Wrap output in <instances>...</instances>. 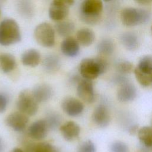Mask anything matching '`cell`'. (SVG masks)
Wrapping results in <instances>:
<instances>
[{"mask_svg": "<svg viewBox=\"0 0 152 152\" xmlns=\"http://www.w3.org/2000/svg\"><path fill=\"white\" fill-rule=\"evenodd\" d=\"M16 66L15 57L8 53H4L0 56V68L4 73L12 71Z\"/></svg>", "mask_w": 152, "mask_h": 152, "instance_id": "22", "label": "cell"}, {"mask_svg": "<svg viewBox=\"0 0 152 152\" xmlns=\"http://www.w3.org/2000/svg\"><path fill=\"white\" fill-rule=\"evenodd\" d=\"M78 152H96V147L91 141L87 140L80 145Z\"/></svg>", "mask_w": 152, "mask_h": 152, "instance_id": "30", "label": "cell"}, {"mask_svg": "<svg viewBox=\"0 0 152 152\" xmlns=\"http://www.w3.org/2000/svg\"><path fill=\"white\" fill-rule=\"evenodd\" d=\"M74 3L73 0H54L49 8V16L54 21H62L68 14L69 7Z\"/></svg>", "mask_w": 152, "mask_h": 152, "instance_id": "7", "label": "cell"}, {"mask_svg": "<svg viewBox=\"0 0 152 152\" xmlns=\"http://www.w3.org/2000/svg\"><path fill=\"white\" fill-rule=\"evenodd\" d=\"M151 15V12L148 10L128 7L122 10L121 19L125 26L132 27L147 23Z\"/></svg>", "mask_w": 152, "mask_h": 152, "instance_id": "4", "label": "cell"}, {"mask_svg": "<svg viewBox=\"0 0 152 152\" xmlns=\"http://www.w3.org/2000/svg\"><path fill=\"white\" fill-rule=\"evenodd\" d=\"M107 63L102 58L83 59L80 64V72L84 79L92 80L103 74L107 69Z\"/></svg>", "mask_w": 152, "mask_h": 152, "instance_id": "1", "label": "cell"}, {"mask_svg": "<svg viewBox=\"0 0 152 152\" xmlns=\"http://www.w3.org/2000/svg\"><path fill=\"white\" fill-rule=\"evenodd\" d=\"M137 3L140 4H142V5H148L149 4H150L151 2V1H137Z\"/></svg>", "mask_w": 152, "mask_h": 152, "instance_id": "34", "label": "cell"}, {"mask_svg": "<svg viewBox=\"0 0 152 152\" xmlns=\"http://www.w3.org/2000/svg\"><path fill=\"white\" fill-rule=\"evenodd\" d=\"M134 72L137 80L142 86L147 87L152 84V75L142 72L136 67L134 69Z\"/></svg>", "mask_w": 152, "mask_h": 152, "instance_id": "26", "label": "cell"}, {"mask_svg": "<svg viewBox=\"0 0 152 152\" xmlns=\"http://www.w3.org/2000/svg\"><path fill=\"white\" fill-rule=\"evenodd\" d=\"M111 152H128L127 145L122 141H116L110 146Z\"/></svg>", "mask_w": 152, "mask_h": 152, "instance_id": "31", "label": "cell"}, {"mask_svg": "<svg viewBox=\"0 0 152 152\" xmlns=\"http://www.w3.org/2000/svg\"><path fill=\"white\" fill-rule=\"evenodd\" d=\"M63 137L67 141H72L77 138L80 133V126L74 121H68L60 126Z\"/></svg>", "mask_w": 152, "mask_h": 152, "instance_id": "15", "label": "cell"}, {"mask_svg": "<svg viewBox=\"0 0 152 152\" xmlns=\"http://www.w3.org/2000/svg\"><path fill=\"white\" fill-rule=\"evenodd\" d=\"M21 32L17 23L12 18H5L0 23V45L9 46L21 40Z\"/></svg>", "mask_w": 152, "mask_h": 152, "instance_id": "2", "label": "cell"}, {"mask_svg": "<svg viewBox=\"0 0 152 152\" xmlns=\"http://www.w3.org/2000/svg\"><path fill=\"white\" fill-rule=\"evenodd\" d=\"M95 39V34L93 30L88 28H82L77 33L78 42L84 46L91 45Z\"/></svg>", "mask_w": 152, "mask_h": 152, "instance_id": "20", "label": "cell"}, {"mask_svg": "<svg viewBox=\"0 0 152 152\" xmlns=\"http://www.w3.org/2000/svg\"><path fill=\"white\" fill-rule=\"evenodd\" d=\"M23 64L30 67L37 66L40 61V54L39 52L34 49H30L26 50L21 58Z\"/></svg>", "mask_w": 152, "mask_h": 152, "instance_id": "17", "label": "cell"}, {"mask_svg": "<svg viewBox=\"0 0 152 152\" xmlns=\"http://www.w3.org/2000/svg\"><path fill=\"white\" fill-rule=\"evenodd\" d=\"M116 68L118 71L122 75L131 73L134 69L132 64L128 61H122L118 62Z\"/></svg>", "mask_w": 152, "mask_h": 152, "instance_id": "28", "label": "cell"}, {"mask_svg": "<svg viewBox=\"0 0 152 152\" xmlns=\"http://www.w3.org/2000/svg\"><path fill=\"white\" fill-rule=\"evenodd\" d=\"M28 122V116L20 112L11 113L5 119L6 125L17 132L23 131Z\"/></svg>", "mask_w": 152, "mask_h": 152, "instance_id": "9", "label": "cell"}, {"mask_svg": "<svg viewBox=\"0 0 152 152\" xmlns=\"http://www.w3.org/2000/svg\"><path fill=\"white\" fill-rule=\"evenodd\" d=\"M49 129H56L60 125L61 122V116L55 112H50L45 119Z\"/></svg>", "mask_w": 152, "mask_h": 152, "instance_id": "27", "label": "cell"}, {"mask_svg": "<svg viewBox=\"0 0 152 152\" xmlns=\"http://www.w3.org/2000/svg\"><path fill=\"white\" fill-rule=\"evenodd\" d=\"M120 40L123 46L129 50H135L139 46L138 36L132 32H125L120 36Z\"/></svg>", "mask_w": 152, "mask_h": 152, "instance_id": "19", "label": "cell"}, {"mask_svg": "<svg viewBox=\"0 0 152 152\" xmlns=\"http://www.w3.org/2000/svg\"></svg>", "mask_w": 152, "mask_h": 152, "instance_id": "39", "label": "cell"}, {"mask_svg": "<svg viewBox=\"0 0 152 152\" xmlns=\"http://www.w3.org/2000/svg\"><path fill=\"white\" fill-rule=\"evenodd\" d=\"M61 50L65 56L75 57L79 53V43L77 39L72 37H68L62 42Z\"/></svg>", "mask_w": 152, "mask_h": 152, "instance_id": "16", "label": "cell"}, {"mask_svg": "<svg viewBox=\"0 0 152 152\" xmlns=\"http://www.w3.org/2000/svg\"><path fill=\"white\" fill-rule=\"evenodd\" d=\"M138 138L147 151H152V126H143L138 131Z\"/></svg>", "mask_w": 152, "mask_h": 152, "instance_id": "18", "label": "cell"}, {"mask_svg": "<svg viewBox=\"0 0 152 152\" xmlns=\"http://www.w3.org/2000/svg\"><path fill=\"white\" fill-rule=\"evenodd\" d=\"M92 119L97 126L100 128L106 127L110 121V116L107 106L104 104L96 106L92 114Z\"/></svg>", "mask_w": 152, "mask_h": 152, "instance_id": "12", "label": "cell"}, {"mask_svg": "<svg viewBox=\"0 0 152 152\" xmlns=\"http://www.w3.org/2000/svg\"><path fill=\"white\" fill-rule=\"evenodd\" d=\"M31 93L37 103H43L51 98L53 89L47 84H40L34 87Z\"/></svg>", "mask_w": 152, "mask_h": 152, "instance_id": "14", "label": "cell"}, {"mask_svg": "<svg viewBox=\"0 0 152 152\" xmlns=\"http://www.w3.org/2000/svg\"><path fill=\"white\" fill-rule=\"evenodd\" d=\"M7 104L8 99L7 97L4 94L0 93V113H3L5 111Z\"/></svg>", "mask_w": 152, "mask_h": 152, "instance_id": "33", "label": "cell"}, {"mask_svg": "<svg viewBox=\"0 0 152 152\" xmlns=\"http://www.w3.org/2000/svg\"><path fill=\"white\" fill-rule=\"evenodd\" d=\"M103 5L100 0H85L80 8V19L88 24H94L100 19Z\"/></svg>", "mask_w": 152, "mask_h": 152, "instance_id": "3", "label": "cell"}, {"mask_svg": "<svg viewBox=\"0 0 152 152\" xmlns=\"http://www.w3.org/2000/svg\"><path fill=\"white\" fill-rule=\"evenodd\" d=\"M11 152H24L20 148H14Z\"/></svg>", "mask_w": 152, "mask_h": 152, "instance_id": "36", "label": "cell"}, {"mask_svg": "<svg viewBox=\"0 0 152 152\" xmlns=\"http://www.w3.org/2000/svg\"><path fill=\"white\" fill-rule=\"evenodd\" d=\"M151 33H152V26H151Z\"/></svg>", "mask_w": 152, "mask_h": 152, "instance_id": "37", "label": "cell"}, {"mask_svg": "<svg viewBox=\"0 0 152 152\" xmlns=\"http://www.w3.org/2000/svg\"><path fill=\"white\" fill-rule=\"evenodd\" d=\"M34 35L37 42L41 46L50 48L55 44L53 28L48 23H42L34 29Z\"/></svg>", "mask_w": 152, "mask_h": 152, "instance_id": "6", "label": "cell"}, {"mask_svg": "<svg viewBox=\"0 0 152 152\" xmlns=\"http://www.w3.org/2000/svg\"><path fill=\"white\" fill-rule=\"evenodd\" d=\"M97 49L100 53L104 55H109L114 50V44L111 39H104L99 42Z\"/></svg>", "mask_w": 152, "mask_h": 152, "instance_id": "24", "label": "cell"}, {"mask_svg": "<svg viewBox=\"0 0 152 152\" xmlns=\"http://www.w3.org/2000/svg\"><path fill=\"white\" fill-rule=\"evenodd\" d=\"M113 82L115 84H118V85L121 86H122V85H123V84L129 82V81H128V78L125 76H124L122 74H120L119 75H116L114 77Z\"/></svg>", "mask_w": 152, "mask_h": 152, "instance_id": "32", "label": "cell"}, {"mask_svg": "<svg viewBox=\"0 0 152 152\" xmlns=\"http://www.w3.org/2000/svg\"><path fill=\"white\" fill-rule=\"evenodd\" d=\"M137 89L130 82L120 86L117 92V99L121 102H129L137 96Z\"/></svg>", "mask_w": 152, "mask_h": 152, "instance_id": "13", "label": "cell"}, {"mask_svg": "<svg viewBox=\"0 0 152 152\" xmlns=\"http://www.w3.org/2000/svg\"><path fill=\"white\" fill-rule=\"evenodd\" d=\"M61 107L64 112L70 116H77L81 114L84 110L83 103L72 97L64 98L62 102Z\"/></svg>", "mask_w": 152, "mask_h": 152, "instance_id": "10", "label": "cell"}, {"mask_svg": "<svg viewBox=\"0 0 152 152\" xmlns=\"http://www.w3.org/2000/svg\"><path fill=\"white\" fill-rule=\"evenodd\" d=\"M43 66L46 72L53 73L58 71L61 66L60 59L55 55H48L43 59Z\"/></svg>", "mask_w": 152, "mask_h": 152, "instance_id": "21", "label": "cell"}, {"mask_svg": "<svg viewBox=\"0 0 152 152\" xmlns=\"http://www.w3.org/2000/svg\"><path fill=\"white\" fill-rule=\"evenodd\" d=\"M17 107L19 112L27 116H33L38 110V103L31 92L27 90L20 91L18 94Z\"/></svg>", "mask_w": 152, "mask_h": 152, "instance_id": "5", "label": "cell"}, {"mask_svg": "<svg viewBox=\"0 0 152 152\" xmlns=\"http://www.w3.org/2000/svg\"><path fill=\"white\" fill-rule=\"evenodd\" d=\"M49 130L45 119H39L30 125L27 129V134L32 139L40 140L46 137Z\"/></svg>", "mask_w": 152, "mask_h": 152, "instance_id": "11", "label": "cell"}, {"mask_svg": "<svg viewBox=\"0 0 152 152\" xmlns=\"http://www.w3.org/2000/svg\"><path fill=\"white\" fill-rule=\"evenodd\" d=\"M35 152H57L55 147L47 142H41L36 144Z\"/></svg>", "mask_w": 152, "mask_h": 152, "instance_id": "29", "label": "cell"}, {"mask_svg": "<svg viewBox=\"0 0 152 152\" xmlns=\"http://www.w3.org/2000/svg\"><path fill=\"white\" fill-rule=\"evenodd\" d=\"M136 68L142 72L152 75V55L142 57Z\"/></svg>", "mask_w": 152, "mask_h": 152, "instance_id": "25", "label": "cell"}, {"mask_svg": "<svg viewBox=\"0 0 152 152\" xmlns=\"http://www.w3.org/2000/svg\"><path fill=\"white\" fill-rule=\"evenodd\" d=\"M4 149V145L2 139L0 138V152H2Z\"/></svg>", "mask_w": 152, "mask_h": 152, "instance_id": "35", "label": "cell"}, {"mask_svg": "<svg viewBox=\"0 0 152 152\" xmlns=\"http://www.w3.org/2000/svg\"><path fill=\"white\" fill-rule=\"evenodd\" d=\"M151 124H152V119H151Z\"/></svg>", "mask_w": 152, "mask_h": 152, "instance_id": "38", "label": "cell"}, {"mask_svg": "<svg viewBox=\"0 0 152 152\" xmlns=\"http://www.w3.org/2000/svg\"><path fill=\"white\" fill-rule=\"evenodd\" d=\"M55 28L59 36L66 38L69 37V35L74 32L75 26L74 24L71 21H59L56 23Z\"/></svg>", "mask_w": 152, "mask_h": 152, "instance_id": "23", "label": "cell"}, {"mask_svg": "<svg viewBox=\"0 0 152 152\" xmlns=\"http://www.w3.org/2000/svg\"><path fill=\"white\" fill-rule=\"evenodd\" d=\"M78 97L87 103H91L94 101L95 95L93 83L91 80L83 79L78 83L77 87Z\"/></svg>", "mask_w": 152, "mask_h": 152, "instance_id": "8", "label": "cell"}]
</instances>
